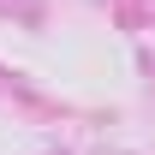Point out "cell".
I'll return each mask as SVG.
<instances>
[]
</instances>
